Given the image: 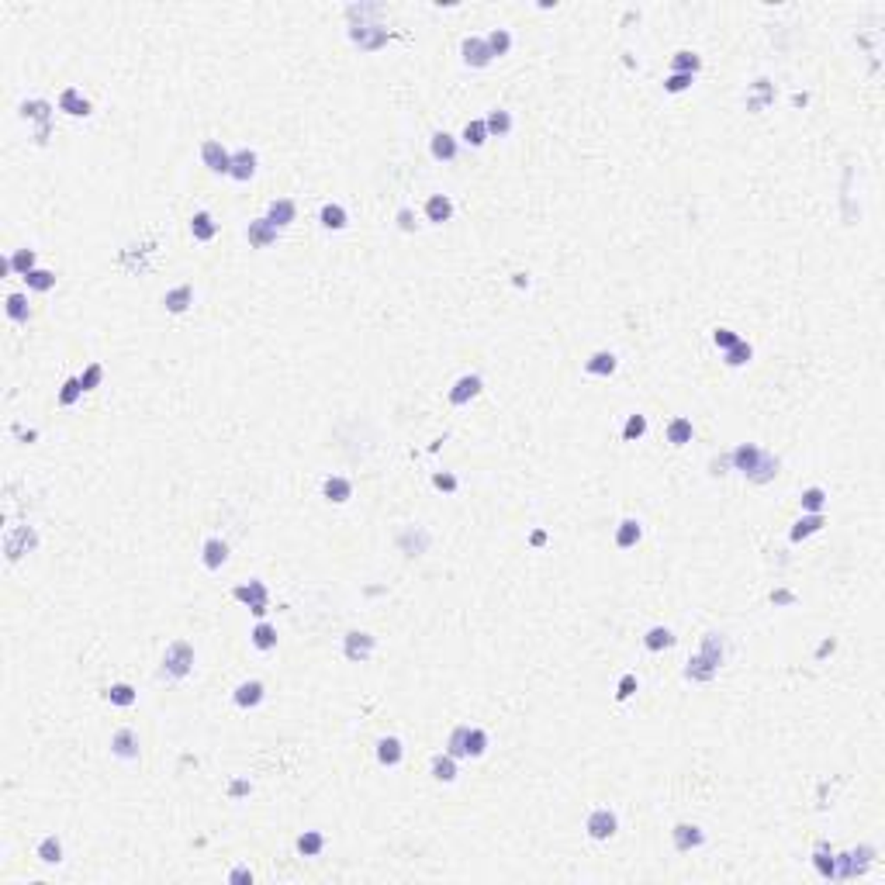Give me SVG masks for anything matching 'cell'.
<instances>
[{"instance_id": "51", "label": "cell", "mask_w": 885, "mask_h": 885, "mask_svg": "<svg viewBox=\"0 0 885 885\" xmlns=\"http://www.w3.org/2000/svg\"><path fill=\"white\" fill-rule=\"evenodd\" d=\"M692 87V77L688 73H671L668 80H664V90L668 94H682V90H688Z\"/></svg>"}, {"instance_id": "39", "label": "cell", "mask_w": 885, "mask_h": 885, "mask_svg": "<svg viewBox=\"0 0 885 885\" xmlns=\"http://www.w3.org/2000/svg\"><path fill=\"white\" fill-rule=\"evenodd\" d=\"M464 142H467V146H474V149H481V146L488 142V125H484V121H467V128H464Z\"/></svg>"}, {"instance_id": "60", "label": "cell", "mask_w": 885, "mask_h": 885, "mask_svg": "<svg viewBox=\"0 0 885 885\" xmlns=\"http://www.w3.org/2000/svg\"><path fill=\"white\" fill-rule=\"evenodd\" d=\"M529 539H533V546H543V543H546V533H543V529H536Z\"/></svg>"}, {"instance_id": "42", "label": "cell", "mask_w": 885, "mask_h": 885, "mask_svg": "<svg viewBox=\"0 0 885 885\" xmlns=\"http://www.w3.org/2000/svg\"><path fill=\"white\" fill-rule=\"evenodd\" d=\"M11 270H18L21 277H28V273L35 270V249H18V252L11 256Z\"/></svg>"}, {"instance_id": "32", "label": "cell", "mask_w": 885, "mask_h": 885, "mask_svg": "<svg viewBox=\"0 0 885 885\" xmlns=\"http://www.w3.org/2000/svg\"><path fill=\"white\" fill-rule=\"evenodd\" d=\"M322 847H326V837H322L319 830H305V833L298 837V851H301L305 857H315V854H322Z\"/></svg>"}, {"instance_id": "29", "label": "cell", "mask_w": 885, "mask_h": 885, "mask_svg": "<svg viewBox=\"0 0 885 885\" xmlns=\"http://www.w3.org/2000/svg\"><path fill=\"white\" fill-rule=\"evenodd\" d=\"M432 778H436V782H453V778H457V757L436 754V757H432Z\"/></svg>"}, {"instance_id": "49", "label": "cell", "mask_w": 885, "mask_h": 885, "mask_svg": "<svg viewBox=\"0 0 885 885\" xmlns=\"http://www.w3.org/2000/svg\"><path fill=\"white\" fill-rule=\"evenodd\" d=\"M644 432H647V419H644V415H630L626 426H623V439L633 443V439H640Z\"/></svg>"}, {"instance_id": "17", "label": "cell", "mask_w": 885, "mask_h": 885, "mask_svg": "<svg viewBox=\"0 0 885 885\" xmlns=\"http://www.w3.org/2000/svg\"><path fill=\"white\" fill-rule=\"evenodd\" d=\"M294 215H298V208H294V201H273L270 204V211H266V221L270 225H277V228H287L290 221H294Z\"/></svg>"}, {"instance_id": "36", "label": "cell", "mask_w": 885, "mask_h": 885, "mask_svg": "<svg viewBox=\"0 0 885 885\" xmlns=\"http://www.w3.org/2000/svg\"><path fill=\"white\" fill-rule=\"evenodd\" d=\"M813 864H816V871H819L823 878H833V875H837V857L826 851V844H819V847H816V854H813Z\"/></svg>"}, {"instance_id": "38", "label": "cell", "mask_w": 885, "mask_h": 885, "mask_svg": "<svg viewBox=\"0 0 885 885\" xmlns=\"http://www.w3.org/2000/svg\"><path fill=\"white\" fill-rule=\"evenodd\" d=\"M484 42H488V49H491V56H505V52H508V49H512V35H508V32H505V28H495V32H491V35H488V39H484Z\"/></svg>"}, {"instance_id": "15", "label": "cell", "mask_w": 885, "mask_h": 885, "mask_svg": "<svg viewBox=\"0 0 885 885\" xmlns=\"http://www.w3.org/2000/svg\"><path fill=\"white\" fill-rule=\"evenodd\" d=\"M374 654V637L370 633H350L346 637V657L350 661H367Z\"/></svg>"}, {"instance_id": "45", "label": "cell", "mask_w": 885, "mask_h": 885, "mask_svg": "<svg viewBox=\"0 0 885 885\" xmlns=\"http://www.w3.org/2000/svg\"><path fill=\"white\" fill-rule=\"evenodd\" d=\"M799 501H802L806 512H819V508L826 505V491H823V488H806Z\"/></svg>"}, {"instance_id": "50", "label": "cell", "mask_w": 885, "mask_h": 885, "mask_svg": "<svg viewBox=\"0 0 885 885\" xmlns=\"http://www.w3.org/2000/svg\"><path fill=\"white\" fill-rule=\"evenodd\" d=\"M750 353H754V350L740 339L737 346H730V350H726V364H730V367H744V364L750 360Z\"/></svg>"}, {"instance_id": "48", "label": "cell", "mask_w": 885, "mask_h": 885, "mask_svg": "<svg viewBox=\"0 0 885 885\" xmlns=\"http://www.w3.org/2000/svg\"><path fill=\"white\" fill-rule=\"evenodd\" d=\"M83 395V384H80V377H70L66 384H63V391H59V405H77V398Z\"/></svg>"}, {"instance_id": "34", "label": "cell", "mask_w": 885, "mask_h": 885, "mask_svg": "<svg viewBox=\"0 0 885 885\" xmlns=\"http://www.w3.org/2000/svg\"><path fill=\"white\" fill-rule=\"evenodd\" d=\"M25 284H28L32 290L46 294V290H52V287H56V273H52V270H39V266H35V270L25 277Z\"/></svg>"}, {"instance_id": "1", "label": "cell", "mask_w": 885, "mask_h": 885, "mask_svg": "<svg viewBox=\"0 0 885 885\" xmlns=\"http://www.w3.org/2000/svg\"><path fill=\"white\" fill-rule=\"evenodd\" d=\"M719 664H723V640H719V633H709V637L702 640V650L688 661L685 675H688L692 682H709V678H716Z\"/></svg>"}, {"instance_id": "26", "label": "cell", "mask_w": 885, "mask_h": 885, "mask_svg": "<svg viewBox=\"0 0 885 885\" xmlns=\"http://www.w3.org/2000/svg\"><path fill=\"white\" fill-rule=\"evenodd\" d=\"M484 125H488V135L505 139V135L512 132V115H508V111H501V108H495V111L484 118Z\"/></svg>"}, {"instance_id": "16", "label": "cell", "mask_w": 885, "mask_h": 885, "mask_svg": "<svg viewBox=\"0 0 885 885\" xmlns=\"http://www.w3.org/2000/svg\"><path fill=\"white\" fill-rule=\"evenodd\" d=\"M702 840H706V833H702L699 826H692V823H678V826H675V847H678V851L702 847Z\"/></svg>"}, {"instance_id": "35", "label": "cell", "mask_w": 885, "mask_h": 885, "mask_svg": "<svg viewBox=\"0 0 885 885\" xmlns=\"http://www.w3.org/2000/svg\"><path fill=\"white\" fill-rule=\"evenodd\" d=\"M249 637H252V647H256V650H273V647H277V630H273L270 623H259Z\"/></svg>"}, {"instance_id": "4", "label": "cell", "mask_w": 885, "mask_h": 885, "mask_svg": "<svg viewBox=\"0 0 885 885\" xmlns=\"http://www.w3.org/2000/svg\"><path fill=\"white\" fill-rule=\"evenodd\" d=\"M235 599L239 602H246L249 609H252V616H266V588H263V581H249V584H239L235 588Z\"/></svg>"}, {"instance_id": "18", "label": "cell", "mask_w": 885, "mask_h": 885, "mask_svg": "<svg viewBox=\"0 0 885 885\" xmlns=\"http://www.w3.org/2000/svg\"><path fill=\"white\" fill-rule=\"evenodd\" d=\"M59 111H66V115H73V118H83V115H90V101L87 97H80V90H63V97H59Z\"/></svg>"}, {"instance_id": "57", "label": "cell", "mask_w": 885, "mask_h": 885, "mask_svg": "<svg viewBox=\"0 0 885 885\" xmlns=\"http://www.w3.org/2000/svg\"><path fill=\"white\" fill-rule=\"evenodd\" d=\"M398 221H401V228H405V232H412V228H415V221H412V211H408V208H405V211H398Z\"/></svg>"}, {"instance_id": "8", "label": "cell", "mask_w": 885, "mask_h": 885, "mask_svg": "<svg viewBox=\"0 0 885 885\" xmlns=\"http://www.w3.org/2000/svg\"><path fill=\"white\" fill-rule=\"evenodd\" d=\"M350 39H353L357 46H364V49H377V46L388 42V28H381V25H357V28L350 32Z\"/></svg>"}, {"instance_id": "5", "label": "cell", "mask_w": 885, "mask_h": 885, "mask_svg": "<svg viewBox=\"0 0 885 885\" xmlns=\"http://www.w3.org/2000/svg\"><path fill=\"white\" fill-rule=\"evenodd\" d=\"M201 159H204V166H208L211 173H228V170H232V156H228L225 146L215 142V139H208V142L201 146Z\"/></svg>"}, {"instance_id": "10", "label": "cell", "mask_w": 885, "mask_h": 885, "mask_svg": "<svg viewBox=\"0 0 885 885\" xmlns=\"http://www.w3.org/2000/svg\"><path fill=\"white\" fill-rule=\"evenodd\" d=\"M163 305H166V312H173V315H183V312L194 305V287H190V284H180V287L166 290Z\"/></svg>"}, {"instance_id": "58", "label": "cell", "mask_w": 885, "mask_h": 885, "mask_svg": "<svg viewBox=\"0 0 885 885\" xmlns=\"http://www.w3.org/2000/svg\"><path fill=\"white\" fill-rule=\"evenodd\" d=\"M771 602H775V606H788V602H792V592H775Z\"/></svg>"}, {"instance_id": "11", "label": "cell", "mask_w": 885, "mask_h": 885, "mask_svg": "<svg viewBox=\"0 0 885 885\" xmlns=\"http://www.w3.org/2000/svg\"><path fill=\"white\" fill-rule=\"evenodd\" d=\"M477 391H481V377H477V374H467V377H460V381L453 384L450 405H467L470 398H477Z\"/></svg>"}, {"instance_id": "40", "label": "cell", "mask_w": 885, "mask_h": 885, "mask_svg": "<svg viewBox=\"0 0 885 885\" xmlns=\"http://www.w3.org/2000/svg\"><path fill=\"white\" fill-rule=\"evenodd\" d=\"M778 474V460L775 457H768V453H761V464L754 467V474H750V481H757V484H764V481H771Z\"/></svg>"}, {"instance_id": "52", "label": "cell", "mask_w": 885, "mask_h": 885, "mask_svg": "<svg viewBox=\"0 0 885 885\" xmlns=\"http://www.w3.org/2000/svg\"><path fill=\"white\" fill-rule=\"evenodd\" d=\"M101 377H104V370H101V364H90L87 370H83V377H80V384H83V391H94L97 384H101Z\"/></svg>"}, {"instance_id": "43", "label": "cell", "mask_w": 885, "mask_h": 885, "mask_svg": "<svg viewBox=\"0 0 885 885\" xmlns=\"http://www.w3.org/2000/svg\"><path fill=\"white\" fill-rule=\"evenodd\" d=\"M108 699H111V706H132V702H135V688L125 685V682H118V685L108 688Z\"/></svg>"}, {"instance_id": "13", "label": "cell", "mask_w": 885, "mask_h": 885, "mask_svg": "<svg viewBox=\"0 0 885 885\" xmlns=\"http://www.w3.org/2000/svg\"><path fill=\"white\" fill-rule=\"evenodd\" d=\"M256 173V152L252 149H239L235 156H232V170H228V177H235V180H249Z\"/></svg>"}, {"instance_id": "7", "label": "cell", "mask_w": 885, "mask_h": 885, "mask_svg": "<svg viewBox=\"0 0 885 885\" xmlns=\"http://www.w3.org/2000/svg\"><path fill=\"white\" fill-rule=\"evenodd\" d=\"M761 453H764V450H757L754 443H740V446H737V450L730 453V464H733L737 470H744V474L750 477V474H754V467L761 464Z\"/></svg>"}, {"instance_id": "56", "label": "cell", "mask_w": 885, "mask_h": 885, "mask_svg": "<svg viewBox=\"0 0 885 885\" xmlns=\"http://www.w3.org/2000/svg\"><path fill=\"white\" fill-rule=\"evenodd\" d=\"M228 795H232V799L249 795V782H242V778H239V782H232V785H228Z\"/></svg>"}, {"instance_id": "14", "label": "cell", "mask_w": 885, "mask_h": 885, "mask_svg": "<svg viewBox=\"0 0 885 885\" xmlns=\"http://www.w3.org/2000/svg\"><path fill=\"white\" fill-rule=\"evenodd\" d=\"M426 218L436 221V225L450 221V218H453V201H450L446 194H432V197L426 201Z\"/></svg>"}, {"instance_id": "30", "label": "cell", "mask_w": 885, "mask_h": 885, "mask_svg": "<svg viewBox=\"0 0 885 885\" xmlns=\"http://www.w3.org/2000/svg\"><path fill=\"white\" fill-rule=\"evenodd\" d=\"M668 443H671V446L692 443V422H688V419H671V426H668Z\"/></svg>"}, {"instance_id": "27", "label": "cell", "mask_w": 885, "mask_h": 885, "mask_svg": "<svg viewBox=\"0 0 885 885\" xmlns=\"http://www.w3.org/2000/svg\"><path fill=\"white\" fill-rule=\"evenodd\" d=\"M819 529H823V515H819V512H809V515H802V519L795 522L792 543H799V539H806V536H813V533H819Z\"/></svg>"}, {"instance_id": "20", "label": "cell", "mask_w": 885, "mask_h": 885, "mask_svg": "<svg viewBox=\"0 0 885 885\" xmlns=\"http://www.w3.org/2000/svg\"><path fill=\"white\" fill-rule=\"evenodd\" d=\"M259 702H263V682H242V685L235 688V706L252 709V706H259Z\"/></svg>"}, {"instance_id": "9", "label": "cell", "mask_w": 885, "mask_h": 885, "mask_svg": "<svg viewBox=\"0 0 885 885\" xmlns=\"http://www.w3.org/2000/svg\"><path fill=\"white\" fill-rule=\"evenodd\" d=\"M491 59H495V56H491V49H488L484 39H467V42H464V63H467V66L484 70Z\"/></svg>"}, {"instance_id": "41", "label": "cell", "mask_w": 885, "mask_h": 885, "mask_svg": "<svg viewBox=\"0 0 885 885\" xmlns=\"http://www.w3.org/2000/svg\"><path fill=\"white\" fill-rule=\"evenodd\" d=\"M39 857H42L46 864H59V861H63V844H59L56 837H46V840L39 844Z\"/></svg>"}, {"instance_id": "37", "label": "cell", "mask_w": 885, "mask_h": 885, "mask_svg": "<svg viewBox=\"0 0 885 885\" xmlns=\"http://www.w3.org/2000/svg\"><path fill=\"white\" fill-rule=\"evenodd\" d=\"M319 218H322V225H326V228H332V232L346 228V211H343L339 204H326Z\"/></svg>"}, {"instance_id": "19", "label": "cell", "mask_w": 885, "mask_h": 885, "mask_svg": "<svg viewBox=\"0 0 885 885\" xmlns=\"http://www.w3.org/2000/svg\"><path fill=\"white\" fill-rule=\"evenodd\" d=\"M322 495H326L329 501L343 505V501H350V495H353V484H350L346 477H326V484H322Z\"/></svg>"}, {"instance_id": "24", "label": "cell", "mask_w": 885, "mask_h": 885, "mask_svg": "<svg viewBox=\"0 0 885 885\" xmlns=\"http://www.w3.org/2000/svg\"><path fill=\"white\" fill-rule=\"evenodd\" d=\"M225 560H228V546H225L221 539H215V536H211V539L204 543V567H208V570H218Z\"/></svg>"}, {"instance_id": "21", "label": "cell", "mask_w": 885, "mask_h": 885, "mask_svg": "<svg viewBox=\"0 0 885 885\" xmlns=\"http://www.w3.org/2000/svg\"><path fill=\"white\" fill-rule=\"evenodd\" d=\"M190 232H194L197 242H211L215 232H218V225H215V218H211L208 211H197V215L190 218Z\"/></svg>"}, {"instance_id": "33", "label": "cell", "mask_w": 885, "mask_h": 885, "mask_svg": "<svg viewBox=\"0 0 885 885\" xmlns=\"http://www.w3.org/2000/svg\"><path fill=\"white\" fill-rule=\"evenodd\" d=\"M32 308H28V298L25 294H8V319L11 322H28Z\"/></svg>"}, {"instance_id": "55", "label": "cell", "mask_w": 885, "mask_h": 885, "mask_svg": "<svg viewBox=\"0 0 885 885\" xmlns=\"http://www.w3.org/2000/svg\"><path fill=\"white\" fill-rule=\"evenodd\" d=\"M432 484H436L439 491H457V477H453V474H436Z\"/></svg>"}, {"instance_id": "44", "label": "cell", "mask_w": 885, "mask_h": 885, "mask_svg": "<svg viewBox=\"0 0 885 885\" xmlns=\"http://www.w3.org/2000/svg\"><path fill=\"white\" fill-rule=\"evenodd\" d=\"M484 750H488V733L467 726V757H481Z\"/></svg>"}, {"instance_id": "22", "label": "cell", "mask_w": 885, "mask_h": 885, "mask_svg": "<svg viewBox=\"0 0 885 885\" xmlns=\"http://www.w3.org/2000/svg\"><path fill=\"white\" fill-rule=\"evenodd\" d=\"M640 536H644L640 522H637V519H626V522H619V529H616V546H619V550H630V546L640 543Z\"/></svg>"}, {"instance_id": "53", "label": "cell", "mask_w": 885, "mask_h": 885, "mask_svg": "<svg viewBox=\"0 0 885 885\" xmlns=\"http://www.w3.org/2000/svg\"><path fill=\"white\" fill-rule=\"evenodd\" d=\"M713 343L719 346V350H730V346H737L740 343V336L737 332H730V329H716L713 332Z\"/></svg>"}, {"instance_id": "6", "label": "cell", "mask_w": 885, "mask_h": 885, "mask_svg": "<svg viewBox=\"0 0 885 885\" xmlns=\"http://www.w3.org/2000/svg\"><path fill=\"white\" fill-rule=\"evenodd\" d=\"M246 235H249V246H256V249H266V246H273V242H277L280 228H277V225H270L266 218H256V221H249Z\"/></svg>"}, {"instance_id": "25", "label": "cell", "mask_w": 885, "mask_h": 885, "mask_svg": "<svg viewBox=\"0 0 885 885\" xmlns=\"http://www.w3.org/2000/svg\"><path fill=\"white\" fill-rule=\"evenodd\" d=\"M616 364H619V360H616L613 353H595L592 360L584 364V370L592 374V377H609V374H616Z\"/></svg>"}, {"instance_id": "12", "label": "cell", "mask_w": 885, "mask_h": 885, "mask_svg": "<svg viewBox=\"0 0 885 885\" xmlns=\"http://www.w3.org/2000/svg\"><path fill=\"white\" fill-rule=\"evenodd\" d=\"M111 750H115V757H121V761H135V757H139V737H135L132 730H118L115 740H111Z\"/></svg>"}, {"instance_id": "61", "label": "cell", "mask_w": 885, "mask_h": 885, "mask_svg": "<svg viewBox=\"0 0 885 885\" xmlns=\"http://www.w3.org/2000/svg\"><path fill=\"white\" fill-rule=\"evenodd\" d=\"M833 650V640H826V644H819V650H816V657H826Z\"/></svg>"}, {"instance_id": "28", "label": "cell", "mask_w": 885, "mask_h": 885, "mask_svg": "<svg viewBox=\"0 0 885 885\" xmlns=\"http://www.w3.org/2000/svg\"><path fill=\"white\" fill-rule=\"evenodd\" d=\"M432 156H436V159H443V163H450V159L457 156V139H453L450 132L432 135Z\"/></svg>"}, {"instance_id": "31", "label": "cell", "mask_w": 885, "mask_h": 885, "mask_svg": "<svg viewBox=\"0 0 885 885\" xmlns=\"http://www.w3.org/2000/svg\"><path fill=\"white\" fill-rule=\"evenodd\" d=\"M644 644H647V650H668L675 644V633L668 626H654V630H647Z\"/></svg>"}, {"instance_id": "54", "label": "cell", "mask_w": 885, "mask_h": 885, "mask_svg": "<svg viewBox=\"0 0 885 885\" xmlns=\"http://www.w3.org/2000/svg\"><path fill=\"white\" fill-rule=\"evenodd\" d=\"M637 692V675H623V682H619V692H616V699L619 702H626L630 695Z\"/></svg>"}, {"instance_id": "47", "label": "cell", "mask_w": 885, "mask_h": 885, "mask_svg": "<svg viewBox=\"0 0 885 885\" xmlns=\"http://www.w3.org/2000/svg\"><path fill=\"white\" fill-rule=\"evenodd\" d=\"M671 70H675V73H688V77H695V70H699V56H692V52H678V56L671 59Z\"/></svg>"}, {"instance_id": "46", "label": "cell", "mask_w": 885, "mask_h": 885, "mask_svg": "<svg viewBox=\"0 0 885 885\" xmlns=\"http://www.w3.org/2000/svg\"><path fill=\"white\" fill-rule=\"evenodd\" d=\"M450 757H467V726H457L450 733V747H446Z\"/></svg>"}, {"instance_id": "2", "label": "cell", "mask_w": 885, "mask_h": 885, "mask_svg": "<svg viewBox=\"0 0 885 885\" xmlns=\"http://www.w3.org/2000/svg\"><path fill=\"white\" fill-rule=\"evenodd\" d=\"M194 664V647L187 640H173L166 647V657H163V675L166 678H183Z\"/></svg>"}, {"instance_id": "23", "label": "cell", "mask_w": 885, "mask_h": 885, "mask_svg": "<svg viewBox=\"0 0 885 885\" xmlns=\"http://www.w3.org/2000/svg\"><path fill=\"white\" fill-rule=\"evenodd\" d=\"M401 740L398 737H384L381 744H377V761L381 764H388V768H395V764H401Z\"/></svg>"}, {"instance_id": "59", "label": "cell", "mask_w": 885, "mask_h": 885, "mask_svg": "<svg viewBox=\"0 0 885 885\" xmlns=\"http://www.w3.org/2000/svg\"><path fill=\"white\" fill-rule=\"evenodd\" d=\"M249 878H252L249 868H235V871H232V882H249Z\"/></svg>"}, {"instance_id": "3", "label": "cell", "mask_w": 885, "mask_h": 885, "mask_svg": "<svg viewBox=\"0 0 885 885\" xmlns=\"http://www.w3.org/2000/svg\"><path fill=\"white\" fill-rule=\"evenodd\" d=\"M584 830H588V837H592V840H609V837L619 830V819H616L613 809H592V813H588V819H584Z\"/></svg>"}]
</instances>
